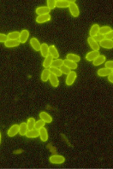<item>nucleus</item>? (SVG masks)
Masks as SVG:
<instances>
[{
  "mask_svg": "<svg viewBox=\"0 0 113 169\" xmlns=\"http://www.w3.org/2000/svg\"><path fill=\"white\" fill-rule=\"evenodd\" d=\"M35 11H36V13H37L39 15H42L50 14L51 9L47 6H40V7H38Z\"/></svg>",
  "mask_w": 113,
  "mask_h": 169,
  "instance_id": "f8f14e48",
  "label": "nucleus"
},
{
  "mask_svg": "<svg viewBox=\"0 0 113 169\" xmlns=\"http://www.w3.org/2000/svg\"><path fill=\"white\" fill-rule=\"evenodd\" d=\"M108 80L111 82V83H112L113 84V74L112 73V74H110L109 76H108Z\"/></svg>",
  "mask_w": 113,
  "mask_h": 169,
  "instance_id": "58836bf2",
  "label": "nucleus"
},
{
  "mask_svg": "<svg viewBox=\"0 0 113 169\" xmlns=\"http://www.w3.org/2000/svg\"><path fill=\"white\" fill-rule=\"evenodd\" d=\"M49 80H50L51 85L53 87H58V86H59V80H58L57 75H55V74H53V73H51L50 78H49Z\"/></svg>",
  "mask_w": 113,
  "mask_h": 169,
  "instance_id": "aec40b11",
  "label": "nucleus"
},
{
  "mask_svg": "<svg viewBox=\"0 0 113 169\" xmlns=\"http://www.w3.org/2000/svg\"><path fill=\"white\" fill-rule=\"evenodd\" d=\"M66 59H68V60H70V61H72V62H75L76 63H77L78 62L81 61L80 56H77V55L73 54V53H69V54H67Z\"/></svg>",
  "mask_w": 113,
  "mask_h": 169,
  "instance_id": "a878e982",
  "label": "nucleus"
},
{
  "mask_svg": "<svg viewBox=\"0 0 113 169\" xmlns=\"http://www.w3.org/2000/svg\"><path fill=\"white\" fill-rule=\"evenodd\" d=\"M99 46L105 48V49H113V40L104 38L101 41H99Z\"/></svg>",
  "mask_w": 113,
  "mask_h": 169,
  "instance_id": "0eeeda50",
  "label": "nucleus"
},
{
  "mask_svg": "<svg viewBox=\"0 0 113 169\" xmlns=\"http://www.w3.org/2000/svg\"><path fill=\"white\" fill-rule=\"evenodd\" d=\"M52 63H53V57L51 55H49L47 57L45 58L44 63H43V66L45 68H51V65H52Z\"/></svg>",
  "mask_w": 113,
  "mask_h": 169,
  "instance_id": "5701e85b",
  "label": "nucleus"
},
{
  "mask_svg": "<svg viewBox=\"0 0 113 169\" xmlns=\"http://www.w3.org/2000/svg\"><path fill=\"white\" fill-rule=\"evenodd\" d=\"M19 130H20V125L15 124V125L10 127V128L8 130L7 134H8L9 137H15V136L16 135L17 133H19Z\"/></svg>",
  "mask_w": 113,
  "mask_h": 169,
  "instance_id": "20e7f679",
  "label": "nucleus"
},
{
  "mask_svg": "<svg viewBox=\"0 0 113 169\" xmlns=\"http://www.w3.org/2000/svg\"><path fill=\"white\" fill-rule=\"evenodd\" d=\"M111 31H112V28H111L110 27H108V26H104V27H101V28H99V34H100V35H102V36H105L106 34H107L109 32H111Z\"/></svg>",
  "mask_w": 113,
  "mask_h": 169,
  "instance_id": "c85d7f7f",
  "label": "nucleus"
},
{
  "mask_svg": "<svg viewBox=\"0 0 113 169\" xmlns=\"http://www.w3.org/2000/svg\"><path fill=\"white\" fill-rule=\"evenodd\" d=\"M40 53H41V56L44 57H47L49 55H50V52H49V46L47 44L44 43L41 44V48H40Z\"/></svg>",
  "mask_w": 113,
  "mask_h": 169,
  "instance_id": "ddd939ff",
  "label": "nucleus"
},
{
  "mask_svg": "<svg viewBox=\"0 0 113 169\" xmlns=\"http://www.w3.org/2000/svg\"><path fill=\"white\" fill-rule=\"evenodd\" d=\"M8 40H9V37H8V35H6V34H0V42H1V43L5 44Z\"/></svg>",
  "mask_w": 113,
  "mask_h": 169,
  "instance_id": "c9c22d12",
  "label": "nucleus"
},
{
  "mask_svg": "<svg viewBox=\"0 0 113 169\" xmlns=\"http://www.w3.org/2000/svg\"><path fill=\"white\" fill-rule=\"evenodd\" d=\"M64 65H66L67 67H69V68H70L71 70L73 69V70H75L77 68V64H76V63L75 62H72V61H70V60H68V59H65V60H64Z\"/></svg>",
  "mask_w": 113,
  "mask_h": 169,
  "instance_id": "bb28decb",
  "label": "nucleus"
},
{
  "mask_svg": "<svg viewBox=\"0 0 113 169\" xmlns=\"http://www.w3.org/2000/svg\"><path fill=\"white\" fill-rule=\"evenodd\" d=\"M51 16L50 14H47V15H38L37 18H36V22L37 23H45V22H47L51 20Z\"/></svg>",
  "mask_w": 113,
  "mask_h": 169,
  "instance_id": "1a4fd4ad",
  "label": "nucleus"
},
{
  "mask_svg": "<svg viewBox=\"0 0 113 169\" xmlns=\"http://www.w3.org/2000/svg\"><path fill=\"white\" fill-rule=\"evenodd\" d=\"M49 161L52 164H62V163H64L65 162V158L63 156L54 155V156H51L49 158Z\"/></svg>",
  "mask_w": 113,
  "mask_h": 169,
  "instance_id": "f257e3e1",
  "label": "nucleus"
},
{
  "mask_svg": "<svg viewBox=\"0 0 113 169\" xmlns=\"http://www.w3.org/2000/svg\"><path fill=\"white\" fill-rule=\"evenodd\" d=\"M41 44H42L39 43V41L36 38H32L30 39V45H31V47H32L35 50H36V51L40 50Z\"/></svg>",
  "mask_w": 113,
  "mask_h": 169,
  "instance_id": "6e6552de",
  "label": "nucleus"
},
{
  "mask_svg": "<svg viewBox=\"0 0 113 169\" xmlns=\"http://www.w3.org/2000/svg\"><path fill=\"white\" fill-rule=\"evenodd\" d=\"M28 37H29V32H28L27 29H23V30L21 32V35H20V38H19V40H20V42H21V43L24 44V43H26V42H27V40H28Z\"/></svg>",
  "mask_w": 113,
  "mask_h": 169,
  "instance_id": "6ab92c4d",
  "label": "nucleus"
},
{
  "mask_svg": "<svg viewBox=\"0 0 113 169\" xmlns=\"http://www.w3.org/2000/svg\"><path fill=\"white\" fill-rule=\"evenodd\" d=\"M106 68L113 70V61H107V62H106Z\"/></svg>",
  "mask_w": 113,
  "mask_h": 169,
  "instance_id": "e433bc0d",
  "label": "nucleus"
},
{
  "mask_svg": "<svg viewBox=\"0 0 113 169\" xmlns=\"http://www.w3.org/2000/svg\"><path fill=\"white\" fill-rule=\"evenodd\" d=\"M26 137L28 138H35L39 137V130L38 129H33V130H28V132L27 133Z\"/></svg>",
  "mask_w": 113,
  "mask_h": 169,
  "instance_id": "4be33fe9",
  "label": "nucleus"
},
{
  "mask_svg": "<svg viewBox=\"0 0 113 169\" xmlns=\"http://www.w3.org/2000/svg\"><path fill=\"white\" fill-rule=\"evenodd\" d=\"M50 71H51V73H53V74L57 75L58 77H59V76H61V75L63 74V73H62V71L60 70V68L51 67V68H50Z\"/></svg>",
  "mask_w": 113,
  "mask_h": 169,
  "instance_id": "2f4dec72",
  "label": "nucleus"
},
{
  "mask_svg": "<svg viewBox=\"0 0 113 169\" xmlns=\"http://www.w3.org/2000/svg\"><path fill=\"white\" fill-rule=\"evenodd\" d=\"M28 132V124L25 122H22L20 125V130H19V134L21 136H26L27 133Z\"/></svg>",
  "mask_w": 113,
  "mask_h": 169,
  "instance_id": "393cba45",
  "label": "nucleus"
},
{
  "mask_svg": "<svg viewBox=\"0 0 113 169\" xmlns=\"http://www.w3.org/2000/svg\"><path fill=\"white\" fill-rule=\"evenodd\" d=\"M112 74H113V70H112Z\"/></svg>",
  "mask_w": 113,
  "mask_h": 169,
  "instance_id": "ea45409f",
  "label": "nucleus"
},
{
  "mask_svg": "<svg viewBox=\"0 0 113 169\" xmlns=\"http://www.w3.org/2000/svg\"><path fill=\"white\" fill-rule=\"evenodd\" d=\"M20 35H21V33L16 31V32H11V33H9V34H8V37H9V39L16 40V39H19V38H20Z\"/></svg>",
  "mask_w": 113,
  "mask_h": 169,
  "instance_id": "c756f323",
  "label": "nucleus"
},
{
  "mask_svg": "<svg viewBox=\"0 0 113 169\" xmlns=\"http://www.w3.org/2000/svg\"><path fill=\"white\" fill-rule=\"evenodd\" d=\"M99 56V51H96V50H93V51H90L88 52L86 57H85V59L88 62H93Z\"/></svg>",
  "mask_w": 113,
  "mask_h": 169,
  "instance_id": "39448f33",
  "label": "nucleus"
},
{
  "mask_svg": "<svg viewBox=\"0 0 113 169\" xmlns=\"http://www.w3.org/2000/svg\"><path fill=\"white\" fill-rule=\"evenodd\" d=\"M49 52H50V55L55 58V59H58L59 57V53H58V50H57V48L55 47V45H51L49 46Z\"/></svg>",
  "mask_w": 113,
  "mask_h": 169,
  "instance_id": "412c9836",
  "label": "nucleus"
},
{
  "mask_svg": "<svg viewBox=\"0 0 113 169\" xmlns=\"http://www.w3.org/2000/svg\"><path fill=\"white\" fill-rule=\"evenodd\" d=\"M20 44H21V42H20L19 39H16V40L9 39V40L4 44V45H5V47H7V48H13V47L18 46Z\"/></svg>",
  "mask_w": 113,
  "mask_h": 169,
  "instance_id": "2eb2a0df",
  "label": "nucleus"
},
{
  "mask_svg": "<svg viewBox=\"0 0 113 169\" xmlns=\"http://www.w3.org/2000/svg\"><path fill=\"white\" fill-rule=\"evenodd\" d=\"M39 137H40L41 141H43V142L48 141V133H47V130H46V128H45V127H41L39 129Z\"/></svg>",
  "mask_w": 113,
  "mask_h": 169,
  "instance_id": "f3484780",
  "label": "nucleus"
},
{
  "mask_svg": "<svg viewBox=\"0 0 113 169\" xmlns=\"http://www.w3.org/2000/svg\"><path fill=\"white\" fill-rule=\"evenodd\" d=\"M97 73H98V75L100 76V77H106V76L108 77L110 74L112 73V69H109V68H100V69L98 70Z\"/></svg>",
  "mask_w": 113,
  "mask_h": 169,
  "instance_id": "9d476101",
  "label": "nucleus"
},
{
  "mask_svg": "<svg viewBox=\"0 0 113 169\" xmlns=\"http://www.w3.org/2000/svg\"><path fill=\"white\" fill-rule=\"evenodd\" d=\"M51 73L50 69H48V68H45V69L42 71V73H41V76H40L41 80H42L43 82H46V81L49 79Z\"/></svg>",
  "mask_w": 113,
  "mask_h": 169,
  "instance_id": "a211bd4d",
  "label": "nucleus"
},
{
  "mask_svg": "<svg viewBox=\"0 0 113 169\" xmlns=\"http://www.w3.org/2000/svg\"><path fill=\"white\" fill-rule=\"evenodd\" d=\"M106 57L103 55H99L93 62V64L94 66H99V65H101L103 64L104 63H106Z\"/></svg>",
  "mask_w": 113,
  "mask_h": 169,
  "instance_id": "b1692460",
  "label": "nucleus"
},
{
  "mask_svg": "<svg viewBox=\"0 0 113 169\" xmlns=\"http://www.w3.org/2000/svg\"><path fill=\"white\" fill-rule=\"evenodd\" d=\"M76 77H77L76 73H75V71H71V73L67 75V78H66V85L68 86H72L74 84V82H75Z\"/></svg>",
  "mask_w": 113,
  "mask_h": 169,
  "instance_id": "423d86ee",
  "label": "nucleus"
},
{
  "mask_svg": "<svg viewBox=\"0 0 113 169\" xmlns=\"http://www.w3.org/2000/svg\"><path fill=\"white\" fill-rule=\"evenodd\" d=\"M64 65V60H62V59H55V60H53V63H52V65H51V67H54V68H60L61 66H63Z\"/></svg>",
  "mask_w": 113,
  "mask_h": 169,
  "instance_id": "7c9ffc66",
  "label": "nucleus"
},
{
  "mask_svg": "<svg viewBox=\"0 0 113 169\" xmlns=\"http://www.w3.org/2000/svg\"><path fill=\"white\" fill-rule=\"evenodd\" d=\"M105 38L110 39V40H113V30H112L111 32H109L107 34H106L105 35Z\"/></svg>",
  "mask_w": 113,
  "mask_h": 169,
  "instance_id": "4c0bfd02",
  "label": "nucleus"
},
{
  "mask_svg": "<svg viewBox=\"0 0 113 169\" xmlns=\"http://www.w3.org/2000/svg\"><path fill=\"white\" fill-rule=\"evenodd\" d=\"M70 5L69 7L70 12L72 15V16L74 17H78L80 15V9L78 8V6L76 5V3H75V1H70Z\"/></svg>",
  "mask_w": 113,
  "mask_h": 169,
  "instance_id": "f03ea898",
  "label": "nucleus"
},
{
  "mask_svg": "<svg viewBox=\"0 0 113 169\" xmlns=\"http://www.w3.org/2000/svg\"><path fill=\"white\" fill-rule=\"evenodd\" d=\"M70 1L69 0H56V5L58 8H67L70 5Z\"/></svg>",
  "mask_w": 113,
  "mask_h": 169,
  "instance_id": "dca6fc26",
  "label": "nucleus"
},
{
  "mask_svg": "<svg viewBox=\"0 0 113 169\" xmlns=\"http://www.w3.org/2000/svg\"><path fill=\"white\" fill-rule=\"evenodd\" d=\"M35 123H36V121L35 118L31 117L28 119L27 124H28V130H33L35 128Z\"/></svg>",
  "mask_w": 113,
  "mask_h": 169,
  "instance_id": "cd10ccee",
  "label": "nucleus"
},
{
  "mask_svg": "<svg viewBox=\"0 0 113 169\" xmlns=\"http://www.w3.org/2000/svg\"><path fill=\"white\" fill-rule=\"evenodd\" d=\"M45 121H43L42 119L39 120L38 121H36V123H35V129L39 130L41 127H45Z\"/></svg>",
  "mask_w": 113,
  "mask_h": 169,
  "instance_id": "473e14b6",
  "label": "nucleus"
},
{
  "mask_svg": "<svg viewBox=\"0 0 113 169\" xmlns=\"http://www.w3.org/2000/svg\"><path fill=\"white\" fill-rule=\"evenodd\" d=\"M99 26L98 24H93L91 28H90V31H89V34H90V37L92 38H94L96 37L98 34H99Z\"/></svg>",
  "mask_w": 113,
  "mask_h": 169,
  "instance_id": "4468645a",
  "label": "nucleus"
},
{
  "mask_svg": "<svg viewBox=\"0 0 113 169\" xmlns=\"http://www.w3.org/2000/svg\"><path fill=\"white\" fill-rule=\"evenodd\" d=\"M39 116L40 119H42L43 121H45V123H51V121H52V117L49 114H47L46 112H45V111H41L39 113Z\"/></svg>",
  "mask_w": 113,
  "mask_h": 169,
  "instance_id": "9b49d317",
  "label": "nucleus"
},
{
  "mask_svg": "<svg viewBox=\"0 0 113 169\" xmlns=\"http://www.w3.org/2000/svg\"><path fill=\"white\" fill-rule=\"evenodd\" d=\"M46 3H47V7H48L51 10L53 9L55 7H57V5H56V1H55V0H47Z\"/></svg>",
  "mask_w": 113,
  "mask_h": 169,
  "instance_id": "f704fd0d",
  "label": "nucleus"
},
{
  "mask_svg": "<svg viewBox=\"0 0 113 169\" xmlns=\"http://www.w3.org/2000/svg\"><path fill=\"white\" fill-rule=\"evenodd\" d=\"M87 43H88L89 46L91 47V49L93 50H96V51L99 50V44L96 41V39L94 38L88 37L87 38Z\"/></svg>",
  "mask_w": 113,
  "mask_h": 169,
  "instance_id": "7ed1b4c3",
  "label": "nucleus"
},
{
  "mask_svg": "<svg viewBox=\"0 0 113 169\" xmlns=\"http://www.w3.org/2000/svg\"><path fill=\"white\" fill-rule=\"evenodd\" d=\"M60 70L62 71V73H64V74H69V73H71V69L69 68V67H67L66 65H63V66H61L60 67Z\"/></svg>",
  "mask_w": 113,
  "mask_h": 169,
  "instance_id": "72a5a7b5",
  "label": "nucleus"
}]
</instances>
